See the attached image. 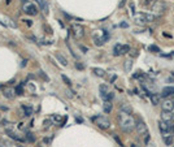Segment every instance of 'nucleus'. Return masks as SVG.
<instances>
[{"instance_id":"obj_14","label":"nucleus","mask_w":174,"mask_h":147,"mask_svg":"<svg viewBox=\"0 0 174 147\" xmlns=\"http://www.w3.org/2000/svg\"><path fill=\"white\" fill-rule=\"evenodd\" d=\"M36 3L39 4V7H40V11L44 12V13H48V4H47L46 0H35Z\"/></svg>"},{"instance_id":"obj_33","label":"nucleus","mask_w":174,"mask_h":147,"mask_svg":"<svg viewBox=\"0 0 174 147\" xmlns=\"http://www.w3.org/2000/svg\"><path fill=\"white\" fill-rule=\"evenodd\" d=\"M43 141H44V143H49V142H51V138H44Z\"/></svg>"},{"instance_id":"obj_36","label":"nucleus","mask_w":174,"mask_h":147,"mask_svg":"<svg viewBox=\"0 0 174 147\" xmlns=\"http://www.w3.org/2000/svg\"><path fill=\"white\" fill-rule=\"evenodd\" d=\"M26 64H27V60H23V61H22V64H21V65H22V66H25Z\"/></svg>"},{"instance_id":"obj_13","label":"nucleus","mask_w":174,"mask_h":147,"mask_svg":"<svg viewBox=\"0 0 174 147\" xmlns=\"http://www.w3.org/2000/svg\"><path fill=\"white\" fill-rule=\"evenodd\" d=\"M162 137H164V142H165L166 146H170L171 142H173V134H170L169 131H164Z\"/></svg>"},{"instance_id":"obj_15","label":"nucleus","mask_w":174,"mask_h":147,"mask_svg":"<svg viewBox=\"0 0 174 147\" xmlns=\"http://www.w3.org/2000/svg\"><path fill=\"white\" fill-rule=\"evenodd\" d=\"M5 133H7L8 135H9L12 139H14V141L23 142V139H22V138H20V137L17 135V133H14V131H13V130H10V129H5Z\"/></svg>"},{"instance_id":"obj_18","label":"nucleus","mask_w":174,"mask_h":147,"mask_svg":"<svg viewBox=\"0 0 174 147\" xmlns=\"http://www.w3.org/2000/svg\"><path fill=\"white\" fill-rule=\"evenodd\" d=\"M56 59L59 60V63L61 64L62 66H66V65H68V60H66V57H64V56H62L60 52H57V53H56Z\"/></svg>"},{"instance_id":"obj_1","label":"nucleus","mask_w":174,"mask_h":147,"mask_svg":"<svg viewBox=\"0 0 174 147\" xmlns=\"http://www.w3.org/2000/svg\"><path fill=\"white\" fill-rule=\"evenodd\" d=\"M117 118H118L119 128H121L125 133H130V131H132L135 129L136 121H135V118L131 116V113H126V112L119 111V115Z\"/></svg>"},{"instance_id":"obj_32","label":"nucleus","mask_w":174,"mask_h":147,"mask_svg":"<svg viewBox=\"0 0 174 147\" xmlns=\"http://www.w3.org/2000/svg\"><path fill=\"white\" fill-rule=\"evenodd\" d=\"M147 147H156V146H155V143H151V142H148V143H147Z\"/></svg>"},{"instance_id":"obj_9","label":"nucleus","mask_w":174,"mask_h":147,"mask_svg":"<svg viewBox=\"0 0 174 147\" xmlns=\"http://www.w3.org/2000/svg\"><path fill=\"white\" fill-rule=\"evenodd\" d=\"M161 118H162L164 121H168V122H173L174 115L171 112H169V111H162V112H161Z\"/></svg>"},{"instance_id":"obj_25","label":"nucleus","mask_w":174,"mask_h":147,"mask_svg":"<svg viewBox=\"0 0 174 147\" xmlns=\"http://www.w3.org/2000/svg\"><path fill=\"white\" fill-rule=\"evenodd\" d=\"M131 66H132V61H131V60L125 61V70H126V72H130V70H131Z\"/></svg>"},{"instance_id":"obj_7","label":"nucleus","mask_w":174,"mask_h":147,"mask_svg":"<svg viewBox=\"0 0 174 147\" xmlns=\"http://www.w3.org/2000/svg\"><path fill=\"white\" fill-rule=\"evenodd\" d=\"M93 120L96 121V125L99 126L100 129H108L109 126H111V122H109V120L108 118H105V117H101V116H99V117H93Z\"/></svg>"},{"instance_id":"obj_29","label":"nucleus","mask_w":174,"mask_h":147,"mask_svg":"<svg viewBox=\"0 0 174 147\" xmlns=\"http://www.w3.org/2000/svg\"><path fill=\"white\" fill-rule=\"evenodd\" d=\"M149 51H155V52H160V48L156 46H149Z\"/></svg>"},{"instance_id":"obj_23","label":"nucleus","mask_w":174,"mask_h":147,"mask_svg":"<svg viewBox=\"0 0 174 147\" xmlns=\"http://www.w3.org/2000/svg\"><path fill=\"white\" fill-rule=\"evenodd\" d=\"M93 73H95L96 76H99V77H104V76H105V72H104L103 69H100V68H93Z\"/></svg>"},{"instance_id":"obj_31","label":"nucleus","mask_w":174,"mask_h":147,"mask_svg":"<svg viewBox=\"0 0 174 147\" xmlns=\"http://www.w3.org/2000/svg\"><path fill=\"white\" fill-rule=\"evenodd\" d=\"M114 139H116V141L119 143V146H122V143H121V141H119V138H118V137H117V135H114Z\"/></svg>"},{"instance_id":"obj_11","label":"nucleus","mask_w":174,"mask_h":147,"mask_svg":"<svg viewBox=\"0 0 174 147\" xmlns=\"http://www.w3.org/2000/svg\"><path fill=\"white\" fill-rule=\"evenodd\" d=\"M14 94H16L14 89H10V87H5V89L3 90V95H4L7 99H13Z\"/></svg>"},{"instance_id":"obj_30","label":"nucleus","mask_w":174,"mask_h":147,"mask_svg":"<svg viewBox=\"0 0 174 147\" xmlns=\"http://www.w3.org/2000/svg\"><path fill=\"white\" fill-rule=\"evenodd\" d=\"M75 68H78V69H83V65L81 63H75Z\"/></svg>"},{"instance_id":"obj_19","label":"nucleus","mask_w":174,"mask_h":147,"mask_svg":"<svg viewBox=\"0 0 174 147\" xmlns=\"http://www.w3.org/2000/svg\"><path fill=\"white\" fill-rule=\"evenodd\" d=\"M160 100H161V96L157 94H152L151 95V103H152L153 105H158L160 104Z\"/></svg>"},{"instance_id":"obj_20","label":"nucleus","mask_w":174,"mask_h":147,"mask_svg":"<svg viewBox=\"0 0 174 147\" xmlns=\"http://www.w3.org/2000/svg\"><path fill=\"white\" fill-rule=\"evenodd\" d=\"M119 111H122V112H126V113H131V112H132V108L130 107L129 104L124 103V104L119 105Z\"/></svg>"},{"instance_id":"obj_39","label":"nucleus","mask_w":174,"mask_h":147,"mask_svg":"<svg viewBox=\"0 0 174 147\" xmlns=\"http://www.w3.org/2000/svg\"><path fill=\"white\" fill-rule=\"evenodd\" d=\"M20 1H23V3H27L29 0H20Z\"/></svg>"},{"instance_id":"obj_38","label":"nucleus","mask_w":174,"mask_h":147,"mask_svg":"<svg viewBox=\"0 0 174 147\" xmlns=\"http://www.w3.org/2000/svg\"><path fill=\"white\" fill-rule=\"evenodd\" d=\"M131 147H139V146H138V144H135V143H132V144H131Z\"/></svg>"},{"instance_id":"obj_27","label":"nucleus","mask_w":174,"mask_h":147,"mask_svg":"<svg viewBox=\"0 0 174 147\" xmlns=\"http://www.w3.org/2000/svg\"><path fill=\"white\" fill-rule=\"evenodd\" d=\"M61 78H62V81H64L65 83L68 85V86H72V81H70V79L68 78L66 76H64V74H62V76H61Z\"/></svg>"},{"instance_id":"obj_17","label":"nucleus","mask_w":174,"mask_h":147,"mask_svg":"<svg viewBox=\"0 0 174 147\" xmlns=\"http://www.w3.org/2000/svg\"><path fill=\"white\" fill-rule=\"evenodd\" d=\"M22 109H23V115L25 116H31L33 115V107L31 105H29V104H23L22 105Z\"/></svg>"},{"instance_id":"obj_28","label":"nucleus","mask_w":174,"mask_h":147,"mask_svg":"<svg viewBox=\"0 0 174 147\" xmlns=\"http://www.w3.org/2000/svg\"><path fill=\"white\" fill-rule=\"evenodd\" d=\"M49 126H51V120H46V121H44V124H43V128L48 129Z\"/></svg>"},{"instance_id":"obj_3","label":"nucleus","mask_w":174,"mask_h":147,"mask_svg":"<svg viewBox=\"0 0 174 147\" xmlns=\"http://www.w3.org/2000/svg\"><path fill=\"white\" fill-rule=\"evenodd\" d=\"M135 129H136L138 134H139V135H142L143 138H144L145 143H148V142H149V133H148V128H147V125L144 124V121L138 120L136 121V125H135Z\"/></svg>"},{"instance_id":"obj_37","label":"nucleus","mask_w":174,"mask_h":147,"mask_svg":"<svg viewBox=\"0 0 174 147\" xmlns=\"http://www.w3.org/2000/svg\"><path fill=\"white\" fill-rule=\"evenodd\" d=\"M121 26H122V27H127V24H126V22H122Z\"/></svg>"},{"instance_id":"obj_10","label":"nucleus","mask_w":174,"mask_h":147,"mask_svg":"<svg viewBox=\"0 0 174 147\" xmlns=\"http://www.w3.org/2000/svg\"><path fill=\"white\" fill-rule=\"evenodd\" d=\"M170 95H174V86H166V87H164L162 91H161V96L168 98V96H170Z\"/></svg>"},{"instance_id":"obj_34","label":"nucleus","mask_w":174,"mask_h":147,"mask_svg":"<svg viewBox=\"0 0 174 147\" xmlns=\"http://www.w3.org/2000/svg\"><path fill=\"white\" fill-rule=\"evenodd\" d=\"M125 3H126V0H122L121 3H119V7H121V8H122V7L125 5Z\"/></svg>"},{"instance_id":"obj_24","label":"nucleus","mask_w":174,"mask_h":147,"mask_svg":"<svg viewBox=\"0 0 174 147\" xmlns=\"http://www.w3.org/2000/svg\"><path fill=\"white\" fill-rule=\"evenodd\" d=\"M25 139H26V141H29V142H31V143H33V142H35V137H34L30 131H27V133H26Z\"/></svg>"},{"instance_id":"obj_6","label":"nucleus","mask_w":174,"mask_h":147,"mask_svg":"<svg viewBox=\"0 0 174 147\" xmlns=\"http://www.w3.org/2000/svg\"><path fill=\"white\" fill-rule=\"evenodd\" d=\"M23 12H25L26 14H29V16H35L36 13H38V7L35 5V4L33 3H25V5H23Z\"/></svg>"},{"instance_id":"obj_26","label":"nucleus","mask_w":174,"mask_h":147,"mask_svg":"<svg viewBox=\"0 0 174 147\" xmlns=\"http://www.w3.org/2000/svg\"><path fill=\"white\" fill-rule=\"evenodd\" d=\"M51 120H53V121H57V122L62 124V122H64V120H65V118H64V120L61 121V117H60V116H57V115H53V116H52V117H51Z\"/></svg>"},{"instance_id":"obj_21","label":"nucleus","mask_w":174,"mask_h":147,"mask_svg":"<svg viewBox=\"0 0 174 147\" xmlns=\"http://www.w3.org/2000/svg\"><path fill=\"white\" fill-rule=\"evenodd\" d=\"M129 51H130L129 44H121V47H119V55H125V53H127Z\"/></svg>"},{"instance_id":"obj_22","label":"nucleus","mask_w":174,"mask_h":147,"mask_svg":"<svg viewBox=\"0 0 174 147\" xmlns=\"http://www.w3.org/2000/svg\"><path fill=\"white\" fill-rule=\"evenodd\" d=\"M23 85H25V82H22V83L17 85V86L14 87V91H16V94H17V95H22L23 94V89H22Z\"/></svg>"},{"instance_id":"obj_8","label":"nucleus","mask_w":174,"mask_h":147,"mask_svg":"<svg viewBox=\"0 0 174 147\" xmlns=\"http://www.w3.org/2000/svg\"><path fill=\"white\" fill-rule=\"evenodd\" d=\"M162 111H169L173 112L174 111V100L173 99H166L162 102Z\"/></svg>"},{"instance_id":"obj_4","label":"nucleus","mask_w":174,"mask_h":147,"mask_svg":"<svg viewBox=\"0 0 174 147\" xmlns=\"http://www.w3.org/2000/svg\"><path fill=\"white\" fill-rule=\"evenodd\" d=\"M72 33L74 35L75 39H81L85 35V27L79 24H73L72 25Z\"/></svg>"},{"instance_id":"obj_5","label":"nucleus","mask_w":174,"mask_h":147,"mask_svg":"<svg viewBox=\"0 0 174 147\" xmlns=\"http://www.w3.org/2000/svg\"><path fill=\"white\" fill-rule=\"evenodd\" d=\"M166 8V4L162 3V1H156L152 5V13H155V16H161L164 13Z\"/></svg>"},{"instance_id":"obj_2","label":"nucleus","mask_w":174,"mask_h":147,"mask_svg":"<svg viewBox=\"0 0 174 147\" xmlns=\"http://www.w3.org/2000/svg\"><path fill=\"white\" fill-rule=\"evenodd\" d=\"M155 18H156L155 14L142 13V12L134 13V21H135V24H138V25H144V24H147V22H152Z\"/></svg>"},{"instance_id":"obj_35","label":"nucleus","mask_w":174,"mask_h":147,"mask_svg":"<svg viewBox=\"0 0 174 147\" xmlns=\"http://www.w3.org/2000/svg\"><path fill=\"white\" fill-rule=\"evenodd\" d=\"M25 21H26V24H27V26H31V21H30V20H25Z\"/></svg>"},{"instance_id":"obj_16","label":"nucleus","mask_w":174,"mask_h":147,"mask_svg":"<svg viewBox=\"0 0 174 147\" xmlns=\"http://www.w3.org/2000/svg\"><path fill=\"white\" fill-rule=\"evenodd\" d=\"M103 109H104V112H105V113H111L112 112V109H113V105H112L111 100H105V102H104Z\"/></svg>"},{"instance_id":"obj_12","label":"nucleus","mask_w":174,"mask_h":147,"mask_svg":"<svg viewBox=\"0 0 174 147\" xmlns=\"http://www.w3.org/2000/svg\"><path fill=\"white\" fill-rule=\"evenodd\" d=\"M99 90H100V95H101V98H103L104 102H105L106 98H108V94L111 92V91L108 90V86H106V85H100Z\"/></svg>"}]
</instances>
